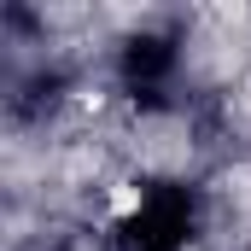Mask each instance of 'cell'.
Here are the masks:
<instances>
[{
    "instance_id": "1",
    "label": "cell",
    "mask_w": 251,
    "mask_h": 251,
    "mask_svg": "<svg viewBox=\"0 0 251 251\" xmlns=\"http://www.w3.org/2000/svg\"><path fill=\"white\" fill-rule=\"evenodd\" d=\"M105 210H111V222L140 216V210H146V187H140V181H111V193H105Z\"/></svg>"
}]
</instances>
